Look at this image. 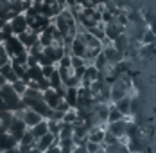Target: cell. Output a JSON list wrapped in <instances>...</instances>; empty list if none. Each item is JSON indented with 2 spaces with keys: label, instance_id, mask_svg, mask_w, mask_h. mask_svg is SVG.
Returning a JSON list of instances; mask_svg holds the SVG:
<instances>
[{
  "label": "cell",
  "instance_id": "1",
  "mask_svg": "<svg viewBox=\"0 0 156 153\" xmlns=\"http://www.w3.org/2000/svg\"><path fill=\"white\" fill-rule=\"evenodd\" d=\"M0 101L5 105V108L9 112H13V114L25 110V105L22 103V97L13 90V87L9 83H5L4 87H0Z\"/></svg>",
  "mask_w": 156,
  "mask_h": 153
},
{
  "label": "cell",
  "instance_id": "15",
  "mask_svg": "<svg viewBox=\"0 0 156 153\" xmlns=\"http://www.w3.org/2000/svg\"><path fill=\"white\" fill-rule=\"evenodd\" d=\"M47 81H48V87L52 88V90H58V88H61L63 85H61V77H59V72H58V69L50 74V77H47Z\"/></svg>",
  "mask_w": 156,
  "mask_h": 153
},
{
  "label": "cell",
  "instance_id": "13",
  "mask_svg": "<svg viewBox=\"0 0 156 153\" xmlns=\"http://www.w3.org/2000/svg\"><path fill=\"white\" fill-rule=\"evenodd\" d=\"M32 133V137H34V140H38L40 137H43V135H47L48 133V124H47V119H43L41 122H38L36 126H32L31 130H29Z\"/></svg>",
  "mask_w": 156,
  "mask_h": 153
},
{
  "label": "cell",
  "instance_id": "30",
  "mask_svg": "<svg viewBox=\"0 0 156 153\" xmlns=\"http://www.w3.org/2000/svg\"><path fill=\"white\" fill-rule=\"evenodd\" d=\"M4 43V36H2V32H0V45Z\"/></svg>",
  "mask_w": 156,
  "mask_h": 153
},
{
  "label": "cell",
  "instance_id": "9",
  "mask_svg": "<svg viewBox=\"0 0 156 153\" xmlns=\"http://www.w3.org/2000/svg\"><path fill=\"white\" fill-rule=\"evenodd\" d=\"M58 146V137H54V135H50V133H47V135H43V137H40L38 140H36V150H40V151H47L50 146Z\"/></svg>",
  "mask_w": 156,
  "mask_h": 153
},
{
  "label": "cell",
  "instance_id": "5",
  "mask_svg": "<svg viewBox=\"0 0 156 153\" xmlns=\"http://www.w3.org/2000/svg\"><path fill=\"white\" fill-rule=\"evenodd\" d=\"M126 124H127V119H120V121H117V122H108V126L104 130L120 140V139L126 137Z\"/></svg>",
  "mask_w": 156,
  "mask_h": 153
},
{
  "label": "cell",
  "instance_id": "26",
  "mask_svg": "<svg viewBox=\"0 0 156 153\" xmlns=\"http://www.w3.org/2000/svg\"><path fill=\"white\" fill-rule=\"evenodd\" d=\"M4 153H22V151L18 150V146H15V148H9L7 151H4Z\"/></svg>",
  "mask_w": 156,
  "mask_h": 153
},
{
  "label": "cell",
  "instance_id": "25",
  "mask_svg": "<svg viewBox=\"0 0 156 153\" xmlns=\"http://www.w3.org/2000/svg\"><path fill=\"white\" fill-rule=\"evenodd\" d=\"M43 153H59V146H56V144H54V146H50L47 151H43Z\"/></svg>",
  "mask_w": 156,
  "mask_h": 153
},
{
  "label": "cell",
  "instance_id": "29",
  "mask_svg": "<svg viewBox=\"0 0 156 153\" xmlns=\"http://www.w3.org/2000/svg\"><path fill=\"white\" fill-rule=\"evenodd\" d=\"M4 24H5V20H2V18H0V29H2V25H4Z\"/></svg>",
  "mask_w": 156,
  "mask_h": 153
},
{
  "label": "cell",
  "instance_id": "8",
  "mask_svg": "<svg viewBox=\"0 0 156 153\" xmlns=\"http://www.w3.org/2000/svg\"><path fill=\"white\" fill-rule=\"evenodd\" d=\"M41 97H43V101H45V105H47L50 110H54V108L59 105V101H61V97H59V94L56 90H52V88H47L45 92H41Z\"/></svg>",
  "mask_w": 156,
  "mask_h": 153
},
{
  "label": "cell",
  "instance_id": "27",
  "mask_svg": "<svg viewBox=\"0 0 156 153\" xmlns=\"http://www.w3.org/2000/svg\"><path fill=\"white\" fill-rule=\"evenodd\" d=\"M4 133H7V128H5V126H2V124H0V135H4Z\"/></svg>",
  "mask_w": 156,
  "mask_h": 153
},
{
  "label": "cell",
  "instance_id": "23",
  "mask_svg": "<svg viewBox=\"0 0 156 153\" xmlns=\"http://www.w3.org/2000/svg\"><path fill=\"white\" fill-rule=\"evenodd\" d=\"M9 56H7V52H5V49L4 45H0V67H4V65H7L9 63Z\"/></svg>",
  "mask_w": 156,
  "mask_h": 153
},
{
  "label": "cell",
  "instance_id": "21",
  "mask_svg": "<svg viewBox=\"0 0 156 153\" xmlns=\"http://www.w3.org/2000/svg\"><path fill=\"white\" fill-rule=\"evenodd\" d=\"M11 87H13V90H15L16 94H18V95H20V97H22V95H23V92L27 90V85H25V83H23V81H20V79H18V81H15V83H13V85H11Z\"/></svg>",
  "mask_w": 156,
  "mask_h": 153
},
{
  "label": "cell",
  "instance_id": "24",
  "mask_svg": "<svg viewBox=\"0 0 156 153\" xmlns=\"http://www.w3.org/2000/svg\"><path fill=\"white\" fill-rule=\"evenodd\" d=\"M56 70V67L54 65H45V67H41V72H43V77L47 79V77H50V74Z\"/></svg>",
  "mask_w": 156,
  "mask_h": 153
},
{
  "label": "cell",
  "instance_id": "17",
  "mask_svg": "<svg viewBox=\"0 0 156 153\" xmlns=\"http://www.w3.org/2000/svg\"><path fill=\"white\" fill-rule=\"evenodd\" d=\"M120 119H126L124 115L117 110V108L113 106V103L109 105V112H108V121H106V124L108 122H117V121H120Z\"/></svg>",
  "mask_w": 156,
  "mask_h": 153
},
{
  "label": "cell",
  "instance_id": "20",
  "mask_svg": "<svg viewBox=\"0 0 156 153\" xmlns=\"http://www.w3.org/2000/svg\"><path fill=\"white\" fill-rule=\"evenodd\" d=\"M142 43H144V45H151V43H154V31L151 29V27H149V29L144 32Z\"/></svg>",
  "mask_w": 156,
  "mask_h": 153
},
{
  "label": "cell",
  "instance_id": "3",
  "mask_svg": "<svg viewBox=\"0 0 156 153\" xmlns=\"http://www.w3.org/2000/svg\"><path fill=\"white\" fill-rule=\"evenodd\" d=\"M25 130H27V126L23 124V121H22L20 117H16L15 114H13V119H11V122L7 124V133H9L11 137H15L16 140H20Z\"/></svg>",
  "mask_w": 156,
  "mask_h": 153
},
{
  "label": "cell",
  "instance_id": "22",
  "mask_svg": "<svg viewBox=\"0 0 156 153\" xmlns=\"http://www.w3.org/2000/svg\"><path fill=\"white\" fill-rule=\"evenodd\" d=\"M0 32H2V36H4V40H7V38H11V36H15V34H13V29H11V24H9V22H5V24L2 25V29H0Z\"/></svg>",
  "mask_w": 156,
  "mask_h": 153
},
{
  "label": "cell",
  "instance_id": "18",
  "mask_svg": "<svg viewBox=\"0 0 156 153\" xmlns=\"http://www.w3.org/2000/svg\"><path fill=\"white\" fill-rule=\"evenodd\" d=\"M61 85L65 87V88H79V87H81V79H77V77L72 74V76L66 77Z\"/></svg>",
  "mask_w": 156,
  "mask_h": 153
},
{
  "label": "cell",
  "instance_id": "7",
  "mask_svg": "<svg viewBox=\"0 0 156 153\" xmlns=\"http://www.w3.org/2000/svg\"><path fill=\"white\" fill-rule=\"evenodd\" d=\"M9 24H11V29H13V34H15V36H18V34H22V32H25V31L29 29L27 20H25L23 13H22V15L13 16V18L9 20Z\"/></svg>",
  "mask_w": 156,
  "mask_h": 153
},
{
  "label": "cell",
  "instance_id": "4",
  "mask_svg": "<svg viewBox=\"0 0 156 153\" xmlns=\"http://www.w3.org/2000/svg\"><path fill=\"white\" fill-rule=\"evenodd\" d=\"M15 115H16V117H20V119L23 121V124L27 126V130H31L32 126H36L38 122L43 121L36 112H32V110H29V108H25V110H22V112H16Z\"/></svg>",
  "mask_w": 156,
  "mask_h": 153
},
{
  "label": "cell",
  "instance_id": "19",
  "mask_svg": "<svg viewBox=\"0 0 156 153\" xmlns=\"http://www.w3.org/2000/svg\"><path fill=\"white\" fill-rule=\"evenodd\" d=\"M140 56L142 58H145V60H151V58L154 56V43H151V45H144V49L140 50Z\"/></svg>",
  "mask_w": 156,
  "mask_h": 153
},
{
  "label": "cell",
  "instance_id": "10",
  "mask_svg": "<svg viewBox=\"0 0 156 153\" xmlns=\"http://www.w3.org/2000/svg\"><path fill=\"white\" fill-rule=\"evenodd\" d=\"M16 38H18V42H20L22 45L25 47V50H27V49H29L31 45H34V43L38 42V34H36L34 31H31V29H27L25 32H22V34H18Z\"/></svg>",
  "mask_w": 156,
  "mask_h": 153
},
{
  "label": "cell",
  "instance_id": "2",
  "mask_svg": "<svg viewBox=\"0 0 156 153\" xmlns=\"http://www.w3.org/2000/svg\"><path fill=\"white\" fill-rule=\"evenodd\" d=\"M2 45H4V49H5V52H7V56H9V60H11V61L15 60V58H18V56H22V54H27L25 47L18 42V38H16V36H11V38L4 40V43H2Z\"/></svg>",
  "mask_w": 156,
  "mask_h": 153
},
{
  "label": "cell",
  "instance_id": "14",
  "mask_svg": "<svg viewBox=\"0 0 156 153\" xmlns=\"http://www.w3.org/2000/svg\"><path fill=\"white\" fill-rule=\"evenodd\" d=\"M18 146V140L15 137H11L9 133H4V135H0V153L7 151L9 148H15Z\"/></svg>",
  "mask_w": 156,
  "mask_h": 153
},
{
  "label": "cell",
  "instance_id": "6",
  "mask_svg": "<svg viewBox=\"0 0 156 153\" xmlns=\"http://www.w3.org/2000/svg\"><path fill=\"white\" fill-rule=\"evenodd\" d=\"M41 54H43L52 65H58V61L65 56V50H63V47H43Z\"/></svg>",
  "mask_w": 156,
  "mask_h": 153
},
{
  "label": "cell",
  "instance_id": "16",
  "mask_svg": "<svg viewBox=\"0 0 156 153\" xmlns=\"http://www.w3.org/2000/svg\"><path fill=\"white\" fill-rule=\"evenodd\" d=\"M34 144H36V140H34V137H32V133L29 132V130H25V132H23V135H22V139L18 140V146L34 148Z\"/></svg>",
  "mask_w": 156,
  "mask_h": 153
},
{
  "label": "cell",
  "instance_id": "28",
  "mask_svg": "<svg viewBox=\"0 0 156 153\" xmlns=\"http://www.w3.org/2000/svg\"><path fill=\"white\" fill-rule=\"evenodd\" d=\"M4 85H5V79H4V77L0 76V87H4Z\"/></svg>",
  "mask_w": 156,
  "mask_h": 153
},
{
  "label": "cell",
  "instance_id": "12",
  "mask_svg": "<svg viewBox=\"0 0 156 153\" xmlns=\"http://www.w3.org/2000/svg\"><path fill=\"white\" fill-rule=\"evenodd\" d=\"M0 76L5 79V83H9V85H13L15 81H18V77H16L15 70H13V67H11V61L7 63V65H4V67H0Z\"/></svg>",
  "mask_w": 156,
  "mask_h": 153
},
{
  "label": "cell",
  "instance_id": "11",
  "mask_svg": "<svg viewBox=\"0 0 156 153\" xmlns=\"http://www.w3.org/2000/svg\"><path fill=\"white\" fill-rule=\"evenodd\" d=\"M113 106L117 108L122 115H124L126 119L129 117V114H131V95H126L122 99H119V101H115L113 103Z\"/></svg>",
  "mask_w": 156,
  "mask_h": 153
}]
</instances>
